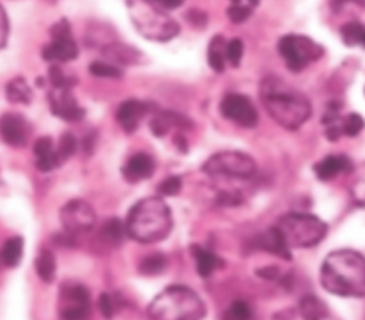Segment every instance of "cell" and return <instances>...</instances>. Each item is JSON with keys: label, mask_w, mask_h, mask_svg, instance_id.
<instances>
[{"label": "cell", "mask_w": 365, "mask_h": 320, "mask_svg": "<svg viewBox=\"0 0 365 320\" xmlns=\"http://www.w3.org/2000/svg\"><path fill=\"white\" fill-rule=\"evenodd\" d=\"M362 46L365 47V33H364V40H362Z\"/></svg>", "instance_id": "43"}, {"label": "cell", "mask_w": 365, "mask_h": 320, "mask_svg": "<svg viewBox=\"0 0 365 320\" xmlns=\"http://www.w3.org/2000/svg\"><path fill=\"white\" fill-rule=\"evenodd\" d=\"M77 146H78V141L71 132L61 134L56 145V156H57L58 165L64 164L68 158H71L76 154Z\"/></svg>", "instance_id": "27"}, {"label": "cell", "mask_w": 365, "mask_h": 320, "mask_svg": "<svg viewBox=\"0 0 365 320\" xmlns=\"http://www.w3.org/2000/svg\"><path fill=\"white\" fill-rule=\"evenodd\" d=\"M6 97L11 104H30L33 98L31 87L23 77H14L6 85Z\"/></svg>", "instance_id": "21"}, {"label": "cell", "mask_w": 365, "mask_h": 320, "mask_svg": "<svg viewBox=\"0 0 365 320\" xmlns=\"http://www.w3.org/2000/svg\"><path fill=\"white\" fill-rule=\"evenodd\" d=\"M244 54V44L240 38H232L225 44V57L232 67H238Z\"/></svg>", "instance_id": "36"}, {"label": "cell", "mask_w": 365, "mask_h": 320, "mask_svg": "<svg viewBox=\"0 0 365 320\" xmlns=\"http://www.w3.org/2000/svg\"><path fill=\"white\" fill-rule=\"evenodd\" d=\"M33 154L36 158V168L41 172H50L60 166L56 156V144L53 142L51 137L37 138L33 144Z\"/></svg>", "instance_id": "18"}, {"label": "cell", "mask_w": 365, "mask_h": 320, "mask_svg": "<svg viewBox=\"0 0 365 320\" xmlns=\"http://www.w3.org/2000/svg\"><path fill=\"white\" fill-rule=\"evenodd\" d=\"M125 235V225L118 218L107 219L100 229L101 239L110 245H120Z\"/></svg>", "instance_id": "25"}, {"label": "cell", "mask_w": 365, "mask_h": 320, "mask_svg": "<svg viewBox=\"0 0 365 320\" xmlns=\"http://www.w3.org/2000/svg\"><path fill=\"white\" fill-rule=\"evenodd\" d=\"M91 299L87 287L78 282H66L60 290V320H88Z\"/></svg>", "instance_id": "10"}, {"label": "cell", "mask_w": 365, "mask_h": 320, "mask_svg": "<svg viewBox=\"0 0 365 320\" xmlns=\"http://www.w3.org/2000/svg\"><path fill=\"white\" fill-rule=\"evenodd\" d=\"M321 284L336 296H365V256L352 249L331 252L321 266Z\"/></svg>", "instance_id": "2"}, {"label": "cell", "mask_w": 365, "mask_h": 320, "mask_svg": "<svg viewBox=\"0 0 365 320\" xmlns=\"http://www.w3.org/2000/svg\"><path fill=\"white\" fill-rule=\"evenodd\" d=\"M299 311L304 320H325L328 316V309L325 303L317 296H304L299 302Z\"/></svg>", "instance_id": "23"}, {"label": "cell", "mask_w": 365, "mask_h": 320, "mask_svg": "<svg viewBox=\"0 0 365 320\" xmlns=\"http://www.w3.org/2000/svg\"><path fill=\"white\" fill-rule=\"evenodd\" d=\"M255 246L258 249H262V250L272 253L275 256H279L282 259H287V260L291 259L289 247L285 245L284 239L281 238V235L275 226H272L268 230H265L264 233H261L255 240Z\"/></svg>", "instance_id": "20"}, {"label": "cell", "mask_w": 365, "mask_h": 320, "mask_svg": "<svg viewBox=\"0 0 365 320\" xmlns=\"http://www.w3.org/2000/svg\"><path fill=\"white\" fill-rule=\"evenodd\" d=\"M148 111H150V107L147 102L135 98H130L120 104L115 112V119L125 132L131 134L138 128L140 122L143 121V118L147 115Z\"/></svg>", "instance_id": "15"}, {"label": "cell", "mask_w": 365, "mask_h": 320, "mask_svg": "<svg viewBox=\"0 0 365 320\" xmlns=\"http://www.w3.org/2000/svg\"><path fill=\"white\" fill-rule=\"evenodd\" d=\"M231 3H232V4H241V3H244V1H242V0H231ZM244 4H245V3H244Z\"/></svg>", "instance_id": "42"}, {"label": "cell", "mask_w": 365, "mask_h": 320, "mask_svg": "<svg viewBox=\"0 0 365 320\" xmlns=\"http://www.w3.org/2000/svg\"><path fill=\"white\" fill-rule=\"evenodd\" d=\"M190 250L195 260L197 273L204 279L214 274V272L218 270L220 267H222V265H224L222 259L218 257V255H215L212 250H210L207 247H202L200 245H192Z\"/></svg>", "instance_id": "19"}, {"label": "cell", "mask_w": 365, "mask_h": 320, "mask_svg": "<svg viewBox=\"0 0 365 320\" xmlns=\"http://www.w3.org/2000/svg\"><path fill=\"white\" fill-rule=\"evenodd\" d=\"M30 135V124L19 112H6L0 117V138L10 146H23Z\"/></svg>", "instance_id": "14"}, {"label": "cell", "mask_w": 365, "mask_h": 320, "mask_svg": "<svg viewBox=\"0 0 365 320\" xmlns=\"http://www.w3.org/2000/svg\"><path fill=\"white\" fill-rule=\"evenodd\" d=\"M151 320H202L205 304L187 286H168L148 306Z\"/></svg>", "instance_id": "4"}, {"label": "cell", "mask_w": 365, "mask_h": 320, "mask_svg": "<svg viewBox=\"0 0 365 320\" xmlns=\"http://www.w3.org/2000/svg\"><path fill=\"white\" fill-rule=\"evenodd\" d=\"M278 53L288 70L298 73L322 57L324 48L317 41L301 34H287L278 40Z\"/></svg>", "instance_id": "8"}, {"label": "cell", "mask_w": 365, "mask_h": 320, "mask_svg": "<svg viewBox=\"0 0 365 320\" xmlns=\"http://www.w3.org/2000/svg\"><path fill=\"white\" fill-rule=\"evenodd\" d=\"M23 239L20 236H13L9 238L1 250H0V262L6 266V267H16L19 266L21 257H23Z\"/></svg>", "instance_id": "22"}, {"label": "cell", "mask_w": 365, "mask_h": 320, "mask_svg": "<svg viewBox=\"0 0 365 320\" xmlns=\"http://www.w3.org/2000/svg\"><path fill=\"white\" fill-rule=\"evenodd\" d=\"M365 24L349 21L341 27V37L346 46H362Z\"/></svg>", "instance_id": "32"}, {"label": "cell", "mask_w": 365, "mask_h": 320, "mask_svg": "<svg viewBox=\"0 0 365 320\" xmlns=\"http://www.w3.org/2000/svg\"><path fill=\"white\" fill-rule=\"evenodd\" d=\"M251 307L244 300L232 302L222 314V320H250Z\"/></svg>", "instance_id": "35"}, {"label": "cell", "mask_w": 365, "mask_h": 320, "mask_svg": "<svg viewBox=\"0 0 365 320\" xmlns=\"http://www.w3.org/2000/svg\"><path fill=\"white\" fill-rule=\"evenodd\" d=\"M354 165L345 155H328L314 165V172L321 181H331L341 174H349Z\"/></svg>", "instance_id": "17"}, {"label": "cell", "mask_w": 365, "mask_h": 320, "mask_svg": "<svg viewBox=\"0 0 365 320\" xmlns=\"http://www.w3.org/2000/svg\"><path fill=\"white\" fill-rule=\"evenodd\" d=\"M98 309L101 316H104L106 319H111L118 309L117 297L110 293H101L98 297Z\"/></svg>", "instance_id": "37"}, {"label": "cell", "mask_w": 365, "mask_h": 320, "mask_svg": "<svg viewBox=\"0 0 365 320\" xmlns=\"http://www.w3.org/2000/svg\"><path fill=\"white\" fill-rule=\"evenodd\" d=\"M50 37V43L41 50L43 60L53 64H63L77 58L78 46L73 37L71 26L66 18H61L51 26Z\"/></svg>", "instance_id": "9"}, {"label": "cell", "mask_w": 365, "mask_h": 320, "mask_svg": "<svg viewBox=\"0 0 365 320\" xmlns=\"http://www.w3.org/2000/svg\"><path fill=\"white\" fill-rule=\"evenodd\" d=\"M358 1H359V0H358ZM361 1H362V0H361Z\"/></svg>", "instance_id": "44"}, {"label": "cell", "mask_w": 365, "mask_h": 320, "mask_svg": "<svg viewBox=\"0 0 365 320\" xmlns=\"http://www.w3.org/2000/svg\"><path fill=\"white\" fill-rule=\"evenodd\" d=\"M48 80L53 88H73V85L77 82L76 78L70 74H67L60 64H51L48 68Z\"/></svg>", "instance_id": "34"}, {"label": "cell", "mask_w": 365, "mask_h": 320, "mask_svg": "<svg viewBox=\"0 0 365 320\" xmlns=\"http://www.w3.org/2000/svg\"><path fill=\"white\" fill-rule=\"evenodd\" d=\"M60 220L64 232L76 235L91 230L97 218L90 203L83 199H71L61 208Z\"/></svg>", "instance_id": "12"}, {"label": "cell", "mask_w": 365, "mask_h": 320, "mask_svg": "<svg viewBox=\"0 0 365 320\" xmlns=\"http://www.w3.org/2000/svg\"><path fill=\"white\" fill-rule=\"evenodd\" d=\"M88 73L98 78H120L123 75V70L118 65L110 61H101V60H96L90 63Z\"/></svg>", "instance_id": "31"}, {"label": "cell", "mask_w": 365, "mask_h": 320, "mask_svg": "<svg viewBox=\"0 0 365 320\" xmlns=\"http://www.w3.org/2000/svg\"><path fill=\"white\" fill-rule=\"evenodd\" d=\"M225 40L222 36H215L210 40V46H208V64L210 67L217 71V73H222L225 68Z\"/></svg>", "instance_id": "24"}, {"label": "cell", "mask_w": 365, "mask_h": 320, "mask_svg": "<svg viewBox=\"0 0 365 320\" xmlns=\"http://www.w3.org/2000/svg\"><path fill=\"white\" fill-rule=\"evenodd\" d=\"M165 267H167V257L161 253H151L145 256L138 265V270L144 276H157L163 273Z\"/></svg>", "instance_id": "29"}, {"label": "cell", "mask_w": 365, "mask_h": 320, "mask_svg": "<svg viewBox=\"0 0 365 320\" xmlns=\"http://www.w3.org/2000/svg\"><path fill=\"white\" fill-rule=\"evenodd\" d=\"M255 171V161L250 155L238 151L214 154L202 165V172L208 176L222 179H250Z\"/></svg>", "instance_id": "7"}, {"label": "cell", "mask_w": 365, "mask_h": 320, "mask_svg": "<svg viewBox=\"0 0 365 320\" xmlns=\"http://www.w3.org/2000/svg\"><path fill=\"white\" fill-rule=\"evenodd\" d=\"M128 6L134 26L144 37L167 41L178 34L180 26L150 0H130Z\"/></svg>", "instance_id": "6"}, {"label": "cell", "mask_w": 365, "mask_h": 320, "mask_svg": "<svg viewBox=\"0 0 365 320\" xmlns=\"http://www.w3.org/2000/svg\"><path fill=\"white\" fill-rule=\"evenodd\" d=\"M180 189H181V178L175 175L163 179L157 186V191L163 196H174L180 192Z\"/></svg>", "instance_id": "38"}, {"label": "cell", "mask_w": 365, "mask_h": 320, "mask_svg": "<svg viewBox=\"0 0 365 320\" xmlns=\"http://www.w3.org/2000/svg\"><path fill=\"white\" fill-rule=\"evenodd\" d=\"M259 98L271 118L285 129H298L311 115L308 98L278 77L269 75L261 81Z\"/></svg>", "instance_id": "1"}, {"label": "cell", "mask_w": 365, "mask_h": 320, "mask_svg": "<svg viewBox=\"0 0 365 320\" xmlns=\"http://www.w3.org/2000/svg\"><path fill=\"white\" fill-rule=\"evenodd\" d=\"M339 131H341V135H346V137H355L358 135L364 127H365V122H364V118L355 112H351L345 117H341L339 118Z\"/></svg>", "instance_id": "33"}, {"label": "cell", "mask_w": 365, "mask_h": 320, "mask_svg": "<svg viewBox=\"0 0 365 320\" xmlns=\"http://www.w3.org/2000/svg\"><path fill=\"white\" fill-rule=\"evenodd\" d=\"M50 111L57 118L67 122H78L84 118L86 111L74 98L71 88H51L47 94Z\"/></svg>", "instance_id": "13"}, {"label": "cell", "mask_w": 365, "mask_h": 320, "mask_svg": "<svg viewBox=\"0 0 365 320\" xmlns=\"http://www.w3.org/2000/svg\"><path fill=\"white\" fill-rule=\"evenodd\" d=\"M34 267H36L37 276L43 282H46V283L53 282L54 276H56V257H54L53 252H50L48 249L41 250L38 253V256L36 257Z\"/></svg>", "instance_id": "26"}, {"label": "cell", "mask_w": 365, "mask_h": 320, "mask_svg": "<svg viewBox=\"0 0 365 320\" xmlns=\"http://www.w3.org/2000/svg\"><path fill=\"white\" fill-rule=\"evenodd\" d=\"M127 235L140 243H154L165 239L173 228L168 205L158 196L138 201L124 222Z\"/></svg>", "instance_id": "3"}, {"label": "cell", "mask_w": 365, "mask_h": 320, "mask_svg": "<svg viewBox=\"0 0 365 320\" xmlns=\"http://www.w3.org/2000/svg\"><path fill=\"white\" fill-rule=\"evenodd\" d=\"M155 169V162L151 155L145 152H135L121 168V174L127 182L135 183L148 179Z\"/></svg>", "instance_id": "16"}, {"label": "cell", "mask_w": 365, "mask_h": 320, "mask_svg": "<svg viewBox=\"0 0 365 320\" xmlns=\"http://www.w3.org/2000/svg\"><path fill=\"white\" fill-rule=\"evenodd\" d=\"M275 228L289 249L317 246L327 235V225L311 213L284 215Z\"/></svg>", "instance_id": "5"}, {"label": "cell", "mask_w": 365, "mask_h": 320, "mask_svg": "<svg viewBox=\"0 0 365 320\" xmlns=\"http://www.w3.org/2000/svg\"><path fill=\"white\" fill-rule=\"evenodd\" d=\"M251 11H252V7L241 3V4H231L227 10V14L232 23H242L251 16Z\"/></svg>", "instance_id": "39"}, {"label": "cell", "mask_w": 365, "mask_h": 320, "mask_svg": "<svg viewBox=\"0 0 365 320\" xmlns=\"http://www.w3.org/2000/svg\"><path fill=\"white\" fill-rule=\"evenodd\" d=\"M224 118L242 128H254L258 124V111L254 102L244 94H227L220 104Z\"/></svg>", "instance_id": "11"}, {"label": "cell", "mask_w": 365, "mask_h": 320, "mask_svg": "<svg viewBox=\"0 0 365 320\" xmlns=\"http://www.w3.org/2000/svg\"><path fill=\"white\" fill-rule=\"evenodd\" d=\"M9 30H10V26H9L7 14L4 9L0 6V48L6 46V41L9 38Z\"/></svg>", "instance_id": "40"}, {"label": "cell", "mask_w": 365, "mask_h": 320, "mask_svg": "<svg viewBox=\"0 0 365 320\" xmlns=\"http://www.w3.org/2000/svg\"><path fill=\"white\" fill-rule=\"evenodd\" d=\"M352 175V181H351V195L352 199L358 203L365 206V164L352 168V171L349 172Z\"/></svg>", "instance_id": "28"}, {"label": "cell", "mask_w": 365, "mask_h": 320, "mask_svg": "<svg viewBox=\"0 0 365 320\" xmlns=\"http://www.w3.org/2000/svg\"><path fill=\"white\" fill-rule=\"evenodd\" d=\"M174 125H180V118L173 112H160L150 122V128L157 137L165 135Z\"/></svg>", "instance_id": "30"}, {"label": "cell", "mask_w": 365, "mask_h": 320, "mask_svg": "<svg viewBox=\"0 0 365 320\" xmlns=\"http://www.w3.org/2000/svg\"><path fill=\"white\" fill-rule=\"evenodd\" d=\"M153 4H155L157 7L160 9H164V10H173V9H177L182 4L184 0H150Z\"/></svg>", "instance_id": "41"}]
</instances>
